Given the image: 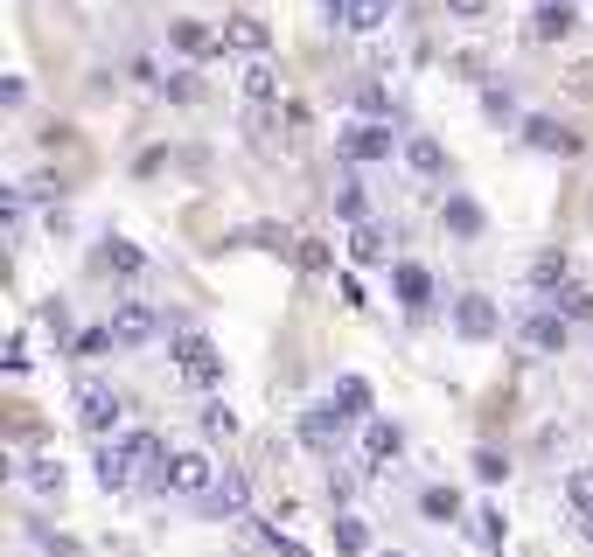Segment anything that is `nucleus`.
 I'll return each mask as SVG.
<instances>
[{
	"mask_svg": "<svg viewBox=\"0 0 593 557\" xmlns=\"http://www.w3.org/2000/svg\"><path fill=\"white\" fill-rule=\"evenodd\" d=\"M119 341H112V321H91V328H77V341H70V356L77 362H91V356H112Z\"/></svg>",
	"mask_w": 593,
	"mask_h": 557,
	"instance_id": "24",
	"label": "nucleus"
},
{
	"mask_svg": "<svg viewBox=\"0 0 593 557\" xmlns=\"http://www.w3.org/2000/svg\"><path fill=\"white\" fill-rule=\"evenodd\" d=\"M168 42L182 49V57H224V42H210V36L196 29V21H175V29H168Z\"/></svg>",
	"mask_w": 593,
	"mask_h": 557,
	"instance_id": "26",
	"label": "nucleus"
},
{
	"mask_svg": "<svg viewBox=\"0 0 593 557\" xmlns=\"http://www.w3.org/2000/svg\"><path fill=\"white\" fill-rule=\"evenodd\" d=\"M398 454H405V432L392 426V418H370L364 426V474H384Z\"/></svg>",
	"mask_w": 593,
	"mask_h": 557,
	"instance_id": "11",
	"label": "nucleus"
},
{
	"mask_svg": "<svg viewBox=\"0 0 593 557\" xmlns=\"http://www.w3.org/2000/svg\"><path fill=\"white\" fill-rule=\"evenodd\" d=\"M475 474H482V481H510V454H496V446H482V454H475Z\"/></svg>",
	"mask_w": 593,
	"mask_h": 557,
	"instance_id": "31",
	"label": "nucleus"
},
{
	"mask_svg": "<svg viewBox=\"0 0 593 557\" xmlns=\"http://www.w3.org/2000/svg\"><path fill=\"white\" fill-rule=\"evenodd\" d=\"M524 140H531L537 153H580V132L559 126V119H545V112H524Z\"/></svg>",
	"mask_w": 593,
	"mask_h": 557,
	"instance_id": "13",
	"label": "nucleus"
},
{
	"mask_svg": "<svg viewBox=\"0 0 593 557\" xmlns=\"http://www.w3.org/2000/svg\"><path fill=\"white\" fill-rule=\"evenodd\" d=\"M433 286H441V279H433L426 265H412V258H398V265H392V294H398V307H405V314H426V307H433Z\"/></svg>",
	"mask_w": 593,
	"mask_h": 557,
	"instance_id": "10",
	"label": "nucleus"
},
{
	"mask_svg": "<svg viewBox=\"0 0 593 557\" xmlns=\"http://www.w3.org/2000/svg\"><path fill=\"white\" fill-rule=\"evenodd\" d=\"M238 509H245V474H224L210 501H202V516H238Z\"/></svg>",
	"mask_w": 593,
	"mask_h": 557,
	"instance_id": "23",
	"label": "nucleus"
},
{
	"mask_svg": "<svg viewBox=\"0 0 593 557\" xmlns=\"http://www.w3.org/2000/svg\"><path fill=\"white\" fill-rule=\"evenodd\" d=\"M392 147H398V126H384V119H364V126H343V132H335V153H343L349 168L392 161Z\"/></svg>",
	"mask_w": 593,
	"mask_h": 557,
	"instance_id": "4",
	"label": "nucleus"
},
{
	"mask_svg": "<svg viewBox=\"0 0 593 557\" xmlns=\"http://www.w3.org/2000/svg\"><path fill=\"white\" fill-rule=\"evenodd\" d=\"M328 405H335V411H343V418H349V426H356V418H370V377H343V384H335V390H328Z\"/></svg>",
	"mask_w": 593,
	"mask_h": 557,
	"instance_id": "20",
	"label": "nucleus"
},
{
	"mask_svg": "<svg viewBox=\"0 0 593 557\" xmlns=\"http://www.w3.org/2000/svg\"><path fill=\"white\" fill-rule=\"evenodd\" d=\"M419 516H426V523H461L468 509H461V495H454V488L433 481V488H419Z\"/></svg>",
	"mask_w": 593,
	"mask_h": 557,
	"instance_id": "22",
	"label": "nucleus"
},
{
	"mask_svg": "<svg viewBox=\"0 0 593 557\" xmlns=\"http://www.w3.org/2000/svg\"><path fill=\"white\" fill-rule=\"evenodd\" d=\"M134 84H168V77L154 70V57H134Z\"/></svg>",
	"mask_w": 593,
	"mask_h": 557,
	"instance_id": "34",
	"label": "nucleus"
},
{
	"mask_svg": "<svg viewBox=\"0 0 593 557\" xmlns=\"http://www.w3.org/2000/svg\"><path fill=\"white\" fill-rule=\"evenodd\" d=\"M349 258H356V265H384V258H392V237H384V223H377V217L349 230Z\"/></svg>",
	"mask_w": 593,
	"mask_h": 557,
	"instance_id": "18",
	"label": "nucleus"
},
{
	"mask_svg": "<svg viewBox=\"0 0 593 557\" xmlns=\"http://www.w3.org/2000/svg\"><path fill=\"white\" fill-rule=\"evenodd\" d=\"M441 223H447V230L461 237V245L488 230V217H482V202H475V196H447V202H441Z\"/></svg>",
	"mask_w": 593,
	"mask_h": 557,
	"instance_id": "16",
	"label": "nucleus"
},
{
	"mask_svg": "<svg viewBox=\"0 0 593 557\" xmlns=\"http://www.w3.org/2000/svg\"><path fill=\"white\" fill-rule=\"evenodd\" d=\"M335 550H343V557H364V550H370V523H364V516H335Z\"/></svg>",
	"mask_w": 593,
	"mask_h": 557,
	"instance_id": "27",
	"label": "nucleus"
},
{
	"mask_svg": "<svg viewBox=\"0 0 593 557\" xmlns=\"http://www.w3.org/2000/svg\"><path fill=\"white\" fill-rule=\"evenodd\" d=\"M405 168L426 175V181H441V175H447V147L426 140V132H412V140H405Z\"/></svg>",
	"mask_w": 593,
	"mask_h": 557,
	"instance_id": "17",
	"label": "nucleus"
},
{
	"mask_svg": "<svg viewBox=\"0 0 593 557\" xmlns=\"http://www.w3.org/2000/svg\"><path fill=\"white\" fill-rule=\"evenodd\" d=\"M77 426L91 439H112L126 426V390H112L106 377H77Z\"/></svg>",
	"mask_w": 593,
	"mask_h": 557,
	"instance_id": "3",
	"label": "nucleus"
},
{
	"mask_svg": "<svg viewBox=\"0 0 593 557\" xmlns=\"http://www.w3.org/2000/svg\"><path fill=\"white\" fill-rule=\"evenodd\" d=\"M517 341H524V356H559L565 341H573V321L552 314V307H531L524 321H517Z\"/></svg>",
	"mask_w": 593,
	"mask_h": 557,
	"instance_id": "6",
	"label": "nucleus"
},
{
	"mask_svg": "<svg viewBox=\"0 0 593 557\" xmlns=\"http://www.w3.org/2000/svg\"><path fill=\"white\" fill-rule=\"evenodd\" d=\"M98 272H106V279H126V286H140L147 279V251L134 245V237H106V245H98Z\"/></svg>",
	"mask_w": 593,
	"mask_h": 557,
	"instance_id": "8",
	"label": "nucleus"
},
{
	"mask_svg": "<svg viewBox=\"0 0 593 557\" xmlns=\"http://www.w3.org/2000/svg\"><path fill=\"white\" fill-rule=\"evenodd\" d=\"M482 112H488V126H524V119H517V98H510L503 84L482 91Z\"/></svg>",
	"mask_w": 593,
	"mask_h": 557,
	"instance_id": "29",
	"label": "nucleus"
},
{
	"mask_svg": "<svg viewBox=\"0 0 593 557\" xmlns=\"http://www.w3.org/2000/svg\"><path fill=\"white\" fill-rule=\"evenodd\" d=\"M377 557H405V550H377Z\"/></svg>",
	"mask_w": 593,
	"mask_h": 557,
	"instance_id": "35",
	"label": "nucleus"
},
{
	"mask_svg": "<svg viewBox=\"0 0 593 557\" xmlns=\"http://www.w3.org/2000/svg\"><path fill=\"white\" fill-rule=\"evenodd\" d=\"M343 432H349V418L335 411V405L300 411V446H307V454H335V446H343Z\"/></svg>",
	"mask_w": 593,
	"mask_h": 557,
	"instance_id": "9",
	"label": "nucleus"
},
{
	"mask_svg": "<svg viewBox=\"0 0 593 557\" xmlns=\"http://www.w3.org/2000/svg\"><path fill=\"white\" fill-rule=\"evenodd\" d=\"M565 501H573V529L593 544V467L586 474H565Z\"/></svg>",
	"mask_w": 593,
	"mask_h": 557,
	"instance_id": "19",
	"label": "nucleus"
},
{
	"mask_svg": "<svg viewBox=\"0 0 593 557\" xmlns=\"http://www.w3.org/2000/svg\"><path fill=\"white\" fill-rule=\"evenodd\" d=\"M573 21H580L573 0H537V8H531V42H559V36H573Z\"/></svg>",
	"mask_w": 593,
	"mask_h": 557,
	"instance_id": "14",
	"label": "nucleus"
},
{
	"mask_svg": "<svg viewBox=\"0 0 593 557\" xmlns=\"http://www.w3.org/2000/svg\"><path fill=\"white\" fill-rule=\"evenodd\" d=\"M154 335H161V314H154L140 294H126V300L112 307V341H119V349H147Z\"/></svg>",
	"mask_w": 593,
	"mask_h": 557,
	"instance_id": "7",
	"label": "nucleus"
},
{
	"mask_svg": "<svg viewBox=\"0 0 593 557\" xmlns=\"http://www.w3.org/2000/svg\"><path fill=\"white\" fill-rule=\"evenodd\" d=\"M496 328H503L496 300H488L482 286H461V294H454V335L461 341H496Z\"/></svg>",
	"mask_w": 593,
	"mask_h": 557,
	"instance_id": "5",
	"label": "nucleus"
},
{
	"mask_svg": "<svg viewBox=\"0 0 593 557\" xmlns=\"http://www.w3.org/2000/svg\"><path fill=\"white\" fill-rule=\"evenodd\" d=\"M224 49H238L245 63H259L266 49H273V36H266V21H259V14H230V21H224Z\"/></svg>",
	"mask_w": 593,
	"mask_h": 557,
	"instance_id": "12",
	"label": "nucleus"
},
{
	"mask_svg": "<svg viewBox=\"0 0 593 557\" xmlns=\"http://www.w3.org/2000/svg\"><path fill=\"white\" fill-rule=\"evenodd\" d=\"M447 14H461V21H482V14H488V0H447Z\"/></svg>",
	"mask_w": 593,
	"mask_h": 557,
	"instance_id": "33",
	"label": "nucleus"
},
{
	"mask_svg": "<svg viewBox=\"0 0 593 557\" xmlns=\"http://www.w3.org/2000/svg\"><path fill=\"white\" fill-rule=\"evenodd\" d=\"M217 488V460L202 454V446H182V454H168L161 467H147V495H196L210 501Z\"/></svg>",
	"mask_w": 593,
	"mask_h": 557,
	"instance_id": "1",
	"label": "nucleus"
},
{
	"mask_svg": "<svg viewBox=\"0 0 593 557\" xmlns=\"http://www.w3.org/2000/svg\"><path fill=\"white\" fill-rule=\"evenodd\" d=\"M545 307H552V314H565V321H593V294H586V286H573V279H565Z\"/></svg>",
	"mask_w": 593,
	"mask_h": 557,
	"instance_id": "25",
	"label": "nucleus"
},
{
	"mask_svg": "<svg viewBox=\"0 0 593 557\" xmlns=\"http://www.w3.org/2000/svg\"><path fill=\"white\" fill-rule=\"evenodd\" d=\"M161 91H168L175 105H196V98H202V77H189V70H175V77H168Z\"/></svg>",
	"mask_w": 593,
	"mask_h": 557,
	"instance_id": "32",
	"label": "nucleus"
},
{
	"mask_svg": "<svg viewBox=\"0 0 593 557\" xmlns=\"http://www.w3.org/2000/svg\"><path fill=\"white\" fill-rule=\"evenodd\" d=\"M21 481H29L42 501H57V495H63V460H42V454H36V460H21Z\"/></svg>",
	"mask_w": 593,
	"mask_h": 557,
	"instance_id": "21",
	"label": "nucleus"
},
{
	"mask_svg": "<svg viewBox=\"0 0 593 557\" xmlns=\"http://www.w3.org/2000/svg\"><path fill=\"white\" fill-rule=\"evenodd\" d=\"M168 356H175V377H182L189 390H224V349L202 328H175Z\"/></svg>",
	"mask_w": 593,
	"mask_h": 557,
	"instance_id": "2",
	"label": "nucleus"
},
{
	"mask_svg": "<svg viewBox=\"0 0 593 557\" xmlns=\"http://www.w3.org/2000/svg\"><path fill=\"white\" fill-rule=\"evenodd\" d=\"M202 432H210V439H230V432H238V418H230V405H202Z\"/></svg>",
	"mask_w": 593,
	"mask_h": 557,
	"instance_id": "30",
	"label": "nucleus"
},
{
	"mask_svg": "<svg viewBox=\"0 0 593 557\" xmlns=\"http://www.w3.org/2000/svg\"><path fill=\"white\" fill-rule=\"evenodd\" d=\"M238 91H245V105H251V112H266V105H279V70H273L266 57H259V63H245Z\"/></svg>",
	"mask_w": 593,
	"mask_h": 557,
	"instance_id": "15",
	"label": "nucleus"
},
{
	"mask_svg": "<svg viewBox=\"0 0 593 557\" xmlns=\"http://www.w3.org/2000/svg\"><path fill=\"white\" fill-rule=\"evenodd\" d=\"M335 217H343L349 230H356V223H370V209H364V181H356V175L343 181V189H335Z\"/></svg>",
	"mask_w": 593,
	"mask_h": 557,
	"instance_id": "28",
	"label": "nucleus"
}]
</instances>
